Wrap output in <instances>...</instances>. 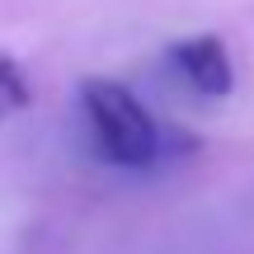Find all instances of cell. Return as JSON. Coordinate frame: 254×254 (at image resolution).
I'll return each mask as SVG.
<instances>
[{
  "label": "cell",
  "mask_w": 254,
  "mask_h": 254,
  "mask_svg": "<svg viewBox=\"0 0 254 254\" xmlns=\"http://www.w3.org/2000/svg\"><path fill=\"white\" fill-rule=\"evenodd\" d=\"M170 66L179 71V80L189 85L202 99H226L231 85H236V71H231V52L217 33H198L184 38V43L170 47Z\"/></svg>",
  "instance_id": "cell-2"
},
{
  "label": "cell",
  "mask_w": 254,
  "mask_h": 254,
  "mask_svg": "<svg viewBox=\"0 0 254 254\" xmlns=\"http://www.w3.org/2000/svg\"><path fill=\"white\" fill-rule=\"evenodd\" d=\"M80 109H85L94 146H99V155L109 165L146 170V165H160L165 155H170V132L174 127H160L127 85H118V80H85L80 85Z\"/></svg>",
  "instance_id": "cell-1"
},
{
  "label": "cell",
  "mask_w": 254,
  "mask_h": 254,
  "mask_svg": "<svg viewBox=\"0 0 254 254\" xmlns=\"http://www.w3.org/2000/svg\"><path fill=\"white\" fill-rule=\"evenodd\" d=\"M28 99H33V85H28L24 66H19L14 57L0 52V123L14 118L19 109H28Z\"/></svg>",
  "instance_id": "cell-3"
}]
</instances>
